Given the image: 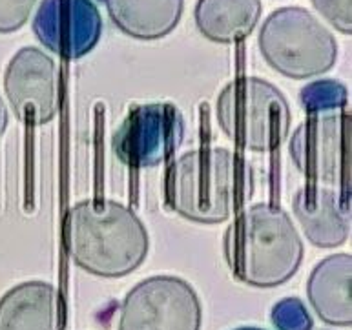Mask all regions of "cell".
Instances as JSON below:
<instances>
[{
	"label": "cell",
	"mask_w": 352,
	"mask_h": 330,
	"mask_svg": "<svg viewBox=\"0 0 352 330\" xmlns=\"http://www.w3.org/2000/svg\"><path fill=\"white\" fill-rule=\"evenodd\" d=\"M111 22L128 37L157 41L174 32L184 0H104Z\"/></svg>",
	"instance_id": "5bb4252c"
},
{
	"label": "cell",
	"mask_w": 352,
	"mask_h": 330,
	"mask_svg": "<svg viewBox=\"0 0 352 330\" xmlns=\"http://www.w3.org/2000/svg\"><path fill=\"white\" fill-rule=\"evenodd\" d=\"M225 259L232 276L256 289L287 283L303 261V243L283 208L259 203L243 210L225 232Z\"/></svg>",
	"instance_id": "3957f363"
},
{
	"label": "cell",
	"mask_w": 352,
	"mask_h": 330,
	"mask_svg": "<svg viewBox=\"0 0 352 330\" xmlns=\"http://www.w3.org/2000/svg\"><path fill=\"white\" fill-rule=\"evenodd\" d=\"M4 89L19 121L43 126L57 116V66L38 47H22L11 57L4 74Z\"/></svg>",
	"instance_id": "9c48e42d"
},
{
	"label": "cell",
	"mask_w": 352,
	"mask_h": 330,
	"mask_svg": "<svg viewBox=\"0 0 352 330\" xmlns=\"http://www.w3.org/2000/svg\"><path fill=\"white\" fill-rule=\"evenodd\" d=\"M254 190L252 166L226 148H197L174 161L166 179V203L175 214L201 225L230 219Z\"/></svg>",
	"instance_id": "7a4b0ae2"
},
{
	"label": "cell",
	"mask_w": 352,
	"mask_h": 330,
	"mask_svg": "<svg viewBox=\"0 0 352 330\" xmlns=\"http://www.w3.org/2000/svg\"><path fill=\"white\" fill-rule=\"evenodd\" d=\"M6 126H8V110H6L4 100L0 97V135L4 133Z\"/></svg>",
	"instance_id": "ffe728a7"
},
{
	"label": "cell",
	"mask_w": 352,
	"mask_h": 330,
	"mask_svg": "<svg viewBox=\"0 0 352 330\" xmlns=\"http://www.w3.org/2000/svg\"><path fill=\"white\" fill-rule=\"evenodd\" d=\"M261 11V0H197L195 26L208 41L232 44L254 32Z\"/></svg>",
	"instance_id": "9a60e30c"
},
{
	"label": "cell",
	"mask_w": 352,
	"mask_h": 330,
	"mask_svg": "<svg viewBox=\"0 0 352 330\" xmlns=\"http://www.w3.org/2000/svg\"><path fill=\"white\" fill-rule=\"evenodd\" d=\"M272 323L278 330H312V318L303 301L285 298L274 305Z\"/></svg>",
	"instance_id": "e0dca14e"
},
{
	"label": "cell",
	"mask_w": 352,
	"mask_h": 330,
	"mask_svg": "<svg viewBox=\"0 0 352 330\" xmlns=\"http://www.w3.org/2000/svg\"><path fill=\"white\" fill-rule=\"evenodd\" d=\"M316 11L343 35L352 33L351 0H312Z\"/></svg>",
	"instance_id": "d6986e66"
},
{
	"label": "cell",
	"mask_w": 352,
	"mask_h": 330,
	"mask_svg": "<svg viewBox=\"0 0 352 330\" xmlns=\"http://www.w3.org/2000/svg\"><path fill=\"white\" fill-rule=\"evenodd\" d=\"M64 247L75 265L97 278H124L148 256V232L128 206L111 199L80 201L64 223Z\"/></svg>",
	"instance_id": "6da1fadb"
},
{
	"label": "cell",
	"mask_w": 352,
	"mask_h": 330,
	"mask_svg": "<svg viewBox=\"0 0 352 330\" xmlns=\"http://www.w3.org/2000/svg\"><path fill=\"white\" fill-rule=\"evenodd\" d=\"M234 330H265V329H258V327H239V329Z\"/></svg>",
	"instance_id": "44dd1931"
},
{
	"label": "cell",
	"mask_w": 352,
	"mask_h": 330,
	"mask_svg": "<svg viewBox=\"0 0 352 330\" xmlns=\"http://www.w3.org/2000/svg\"><path fill=\"white\" fill-rule=\"evenodd\" d=\"M184 137V119L170 102L133 106L117 128L111 146L132 168H153L168 161Z\"/></svg>",
	"instance_id": "ba28073f"
},
{
	"label": "cell",
	"mask_w": 352,
	"mask_h": 330,
	"mask_svg": "<svg viewBox=\"0 0 352 330\" xmlns=\"http://www.w3.org/2000/svg\"><path fill=\"white\" fill-rule=\"evenodd\" d=\"M258 44L270 68L296 80L327 74L338 58L334 35L303 8H281L270 13Z\"/></svg>",
	"instance_id": "5b68a950"
},
{
	"label": "cell",
	"mask_w": 352,
	"mask_h": 330,
	"mask_svg": "<svg viewBox=\"0 0 352 330\" xmlns=\"http://www.w3.org/2000/svg\"><path fill=\"white\" fill-rule=\"evenodd\" d=\"M37 0H0V33L19 32L32 15Z\"/></svg>",
	"instance_id": "ac0fdd59"
},
{
	"label": "cell",
	"mask_w": 352,
	"mask_h": 330,
	"mask_svg": "<svg viewBox=\"0 0 352 330\" xmlns=\"http://www.w3.org/2000/svg\"><path fill=\"white\" fill-rule=\"evenodd\" d=\"M300 100L303 110L312 113H325V111L345 110L347 106V88L342 82L332 79H323L310 82L301 89Z\"/></svg>",
	"instance_id": "2e32d148"
},
{
	"label": "cell",
	"mask_w": 352,
	"mask_h": 330,
	"mask_svg": "<svg viewBox=\"0 0 352 330\" xmlns=\"http://www.w3.org/2000/svg\"><path fill=\"white\" fill-rule=\"evenodd\" d=\"M292 210L314 247L336 248L351 232V194L342 190L305 184L296 192Z\"/></svg>",
	"instance_id": "8fae6325"
},
{
	"label": "cell",
	"mask_w": 352,
	"mask_h": 330,
	"mask_svg": "<svg viewBox=\"0 0 352 330\" xmlns=\"http://www.w3.org/2000/svg\"><path fill=\"white\" fill-rule=\"evenodd\" d=\"M289 153L307 184L351 194V116L345 110L307 117L290 137Z\"/></svg>",
	"instance_id": "8992f818"
},
{
	"label": "cell",
	"mask_w": 352,
	"mask_h": 330,
	"mask_svg": "<svg viewBox=\"0 0 352 330\" xmlns=\"http://www.w3.org/2000/svg\"><path fill=\"white\" fill-rule=\"evenodd\" d=\"M352 257L336 254L325 257L314 267L307 283V296L327 325L351 327L352 323Z\"/></svg>",
	"instance_id": "4fadbf2b"
},
{
	"label": "cell",
	"mask_w": 352,
	"mask_h": 330,
	"mask_svg": "<svg viewBox=\"0 0 352 330\" xmlns=\"http://www.w3.org/2000/svg\"><path fill=\"white\" fill-rule=\"evenodd\" d=\"M64 301L52 283L26 281L0 298V330H64Z\"/></svg>",
	"instance_id": "7c38bea8"
},
{
	"label": "cell",
	"mask_w": 352,
	"mask_h": 330,
	"mask_svg": "<svg viewBox=\"0 0 352 330\" xmlns=\"http://www.w3.org/2000/svg\"><path fill=\"white\" fill-rule=\"evenodd\" d=\"M201 321L199 296L184 279L152 276L126 294L117 330H199Z\"/></svg>",
	"instance_id": "52a82bcc"
},
{
	"label": "cell",
	"mask_w": 352,
	"mask_h": 330,
	"mask_svg": "<svg viewBox=\"0 0 352 330\" xmlns=\"http://www.w3.org/2000/svg\"><path fill=\"white\" fill-rule=\"evenodd\" d=\"M217 124L237 146L250 152L278 150L289 137L290 106L274 84L239 77L226 84L216 102Z\"/></svg>",
	"instance_id": "277c9868"
},
{
	"label": "cell",
	"mask_w": 352,
	"mask_h": 330,
	"mask_svg": "<svg viewBox=\"0 0 352 330\" xmlns=\"http://www.w3.org/2000/svg\"><path fill=\"white\" fill-rule=\"evenodd\" d=\"M33 33L50 52L80 58L102 35V19L94 0H43L33 19Z\"/></svg>",
	"instance_id": "30bf717a"
}]
</instances>
